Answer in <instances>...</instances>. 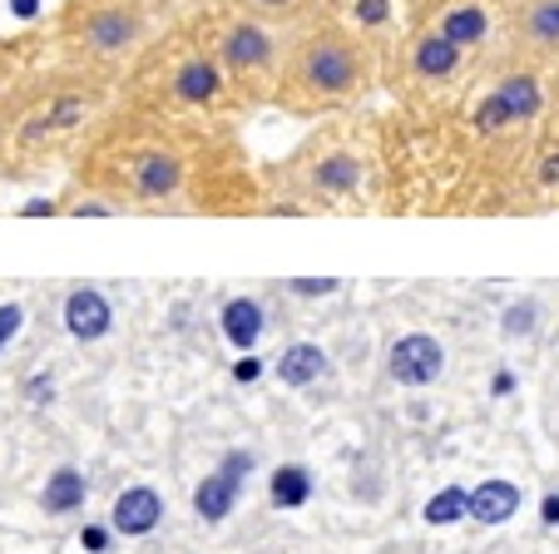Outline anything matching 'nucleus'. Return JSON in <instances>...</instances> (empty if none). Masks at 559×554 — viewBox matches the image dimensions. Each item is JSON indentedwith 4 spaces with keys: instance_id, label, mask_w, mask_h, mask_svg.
<instances>
[{
    "instance_id": "obj_1",
    "label": "nucleus",
    "mask_w": 559,
    "mask_h": 554,
    "mask_svg": "<svg viewBox=\"0 0 559 554\" xmlns=\"http://www.w3.org/2000/svg\"><path fill=\"white\" fill-rule=\"evenodd\" d=\"M74 184L109 193L124 213H243L258 184L218 119H179L119 105L74 154Z\"/></svg>"
},
{
    "instance_id": "obj_2",
    "label": "nucleus",
    "mask_w": 559,
    "mask_h": 554,
    "mask_svg": "<svg viewBox=\"0 0 559 554\" xmlns=\"http://www.w3.org/2000/svg\"><path fill=\"white\" fill-rule=\"evenodd\" d=\"M124 84L95 74L85 64L55 60L50 70L35 64L25 84L11 99V119H5V154L0 164H45L55 154H80L85 139L105 125V115L119 105Z\"/></svg>"
},
{
    "instance_id": "obj_3",
    "label": "nucleus",
    "mask_w": 559,
    "mask_h": 554,
    "mask_svg": "<svg viewBox=\"0 0 559 554\" xmlns=\"http://www.w3.org/2000/svg\"><path fill=\"white\" fill-rule=\"evenodd\" d=\"M377 74H381L377 40L328 11L293 31L273 105L293 119H328L361 105L377 90Z\"/></svg>"
},
{
    "instance_id": "obj_4",
    "label": "nucleus",
    "mask_w": 559,
    "mask_h": 554,
    "mask_svg": "<svg viewBox=\"0 0 559 554\" xmlns=\"http://www.w3.org/2000/svg\"><path fill=\"white\" fill-rule=\"evenodd\" d=\"M119 95L129 105L158 109V115H179V119H223L238 115V99H233V84L223 74L218 55L209 50L203 31L193 21L169 25L148 45V55L124 74V90Z\"/></svg>"
},
{
    "instance_id": "obj_5",
    "label": "nucleus",
    "mask_w": 559,
    "mask_h": 554,
    "mask_svg": "<svg viewBox=\"0 0 559 554\" xmlns=\"http://www.w3.org/2000/svg\"><path fill=\"white\" fill-rule=\"evenodd\" d=\"M169 31L148 0H64L50 21V45L60 60L85 64L124 84V74Z\"/></svg>"
},
{
    "instance_id": "obj_6",
    "label": "nucleus",
    "mask_w": 559,
    "mask_h": 554,
    "mask_svg": "<svg viewBox=\"0 0 559 554\" xmlns=\"http://www.w3.org/2000/svg\"><path fill=\"white\" fill-rule=\"evenodd\" d=\"M277 178L297 213L347 209L367 199V189L377 184V144L357 125H322L297 144V154L277 168Z\"/></svg>"
},
{
    "instance_id": "obj_7",
    "label": "nucleus",
    "mask_w": 559,
    "mask_h": 554,
    "mask_svg": "<svg viewBox=\"0 0 559 554\" xmlns=\"http://www.w3.org/2000/svg\"><path fill=\"white\" fill-rule=\"evenodd\" d=\"M193 25L203 31L209 50L218 55L223 74H228V84H233L238 109L273 105L293 31L263 21V15L238 11V5H228V0H223V5H213V11H203V15H193Z\"/></svg>"
},
{
    "instance_id": "obj_8",
    "label": "nucleus",
    "mask_w": 559,
    "mask_h": 554,
    "mask_svg": "<svg viewBox=\"0 0 559 554\" xmlns=\"http://www.w3.org/2000/svg\"><path fill=\"white\" fill-rule=\"evenodd\" d=\"M500 60L549 70L559 64V0H500Z\"/></svg>"
},
{
    "instance_id": "obj_9",
    "label": "nucleus",
    "mask_w": 559,
    "mask_h": 554,
    "mask_svg": "<svg viewBox=\"0 0 559 554\" xmlns=\"http://www.w3.org/2000/svg\"><path fill=\"white\" fill-rule=\"evenodd\" d=\"M465 64H471V55H465L455 40H445V35L426 21L412 25L402 50H396V74H402V84L406 90H421V95L451 90V84L465 74Z\"/></svg>"
},
{
    "instance_id": "obj_10",
    "label": "nucleus",
    "mask_w": 559,
    "mask_h": 554,
    "mask_svg": "<svg viewBox=\"0 0 559 554\" xmlns=\"http://www.w3.org/2000/svg\"><path fill=\"white\" fill-rule=\"evenodd\" d=\"M421 21L436 25V31L461 45L465 55H480L500 40L506 15H500V0H431Z\"/></svg>"
},
{
    "instance_id": "obj_11",
    "label": "nucleus",
    "mask_w": 559,
    "mask_h": 554,
    "mask_svg": "<svg viewBox=\"0 0 559 554\" xmlns=\"http://www.w3.org/2000/svg\"><path fill=\"white\" fill-rule=\"evenodd\" d=\"M248 475H253V450H228V456L193 485V515H199L203 524H223L238 510V495H243Z\"/></svg>"
},
{
    "instance_id": "obj_12",
    "label": "nucleus",
    "mask_w": 559,
    "mask_h": 554,
    "mask_svg": "<svg viewBox=\"0 0 559 554\" xmlns=\"http://www.w3.org/2000/svg\"><path fill=\"white\" fill-rule=\"evenodd\" d=\"M386 377L396 381V387H436V381L445 377V346L436 342L431 332H406L391 342L386 352Z\"/></svg>"
},
{
    "instance_id": "obj_13",
    "label": "nucleus",
    "mask_w": 559,
    "mask_h": 554,
    "mask_svg": "<svg viewBox=\"0 0 559 554\" xmlns=\"http://www.w3.org/2000/svg\"><path fill=\"white\" fill-rule=\"evenodd\" d=\"M164 495L154 491V485H124V491L115 495V505H109V530L124 534V540H144V534H154L158 524H164Z\"/></svg>"
},
{
    "instance_id": "obj_14",
    "label": "nucleus",
    "mask_w": 559,
    "mask_h": 554,
    "mask_svg": "<svg viewBox=\"0 0 559 554\" xmlns=\"http://www.w3.org/2000/svg\"><path fill=\"white\" fill-rule=\"evenodd\" d=\"M60 317H64V332H70L74 342H105V337L115 332V303H109L99 287H90V283L70 287Z\"/></svg>"
},
{
    "instance_id": "obj_15",
    "label": "nucleus",
    "mask_w": 559,
    "mask_h": 554,
    "mask_svg": "<svg viewBox=\"0 0 559 554\" xmlns=\"http://www.w3.org/2000/svg\"><path fill=\"white\" fill-rule=\"evenodd\" d=\"M45 35H0V154H5V119H11V99L25 84V74L35 70V45Z\"/></svg>"
},
{
    "instance_id": "obj_16",
    "label": "nucleus",
    "mask_w": 559,
    "mask_h": 554,
    "mask_svg": "<svg viewBox=\"0 0 559 554\" xmlns=\"http://www.w3.org/2000/svg\"><path fill=\"white\" fill-rule=\"evenodd\" d=\"M218 327L233 352H253L267 332V307L258 303V297H228V303L218 307Z\"/></svg>"
},
{
    "instance_id": "obj_17",
    "label": "nucleus",
    "mask_w": 559,
    "mask_h": 554,
    "mask_svg": "<svg viewBox=\"0 0 559 554\" xmlns=\"http://www.w3.org/2000/svg\"><path fill=\"white\" fill-rule=\"evenodd\" d=\"M322 372H328V352H322L317 342H287L283 352H277V362H273V377L283 381V387H293V391L322 381Z\"/></svg>"
},
{
    "instance_id": "obj_18",
    "label": "nucleus",
    "mask_w": 559,
    "mask_h": 554,
    "mask_svg": "<svg viewBox=\"0 0 559 554\" xmlns=\"http://www.w3.org/2000/svg\"><path fill=\"white\" fill-rule=\"evenodd\" d=\"M90 500V481L80 465H55L45 475V491H40V510L45 515H80Z\"/></svg>"
},
{
    "instance_id": "obj_19",
    "label": "nucleus",
    "mask_w": 559,
    "mask_h": 554,
    "mask_svg": "<svg viewBox=\"0 0 559 554\" xmlns=\"http://www.w3.org/2000/svg\"><path fill=\"white\" fill-rule=\"evenodd\" d=\"M520 510V485L515 481H480L471 491V520L475 524H506Z\"/></svg>"
},
{
    "instance_id": "obj_20",
    "label": "nucleus",
    "mask_w": 559,
    "mask_h": 554,
    "mask_svg": "<svg viewBox=\"0 0 559 554\" xmlns=\"http://www.w3.org/2000/svg\"><path fill=\"white\" fill-rule=\"evenodd\" d=\"M228 5H238V11H248V15H263V21L283 25V31H297V25L328 15L332 0H228Z\"/></svg>"
},
{
    "instance_id": "obj_21",
    "label": "nucleus",
    "mask_w": 559,
    "mask_h": 554,
    "mask_svg": "<svg viewBox=\"0 0 559 554\" xmlns=\"http://www.w3.org/2000/svg\"><path fill=\"white\" fill-rule=\"evenodd\" d=\"M267 500H273L277 510H302V505L312 500V471H307L302 460L277 465L273 481H267Z\"/></svg>"
},
{
    "instance_id": "obj_22",
    "label": "nucleus",
    "mask_w": 559,
    "mask_h": 554,
    "mask_svg": "<svg viewBox=\"0 0 559 554\" xmlns=\"http://www.w3.org/2000/svg\"><path fill=\"white\" fill-rule=\"evenodd\" d=\"M455 520H471V491H441L431 505H426V524H455Z\"/></svg>"
},
{
    "instance_id": "obj_23",
    "label": "nucleus",
    "mask_w": 559,
    "mask_h": 554,
    "mask_svg": "<svg viewBox=\"0 0 559 554\" xmlns=\"http://www.w3.org/2000/svg\"><path fill=\"white\" fill-rule=\"evenodd\" d=\"M148 5L164 15V25H183V21H193V15L213 11V5H223V0H148Z\"/></svg>"
},
{
    "instance_id": "obj_24",
    "label": "nucleus",
    "mask_w": 559,
    "mask_h": 554,
    "mask_svg": "<svg viewBox=\"0 0 559 554\" xmlns=\"http://www.w3.org/2000/svg\"><path fill=\"white\" fill-rule=\"evenodd\" d=\"M337 278H293L287 283V293H297V297H328V293H337Z\"/></svg>"
},
{
    "instance_id": "obj_25",
    "label": "nucleus",
    "mask_w": 559,
    "mask_h": 554,
    "mask_svg": "<svg viewBox=\"0 0 559 554\" xmlns=\"http://www.w3.org/2000/svg\"><path fill=\"white\" fill-rule=\"evenodd\" d=\"M21 322H25V307L21 303H0V352L11 346V337L21 332Z\"/></svg>"
},
{
    "instance_id": "obj_26",
    "label": "nucleus",
    "mask_w": 559,
    "mask_h": 554,
    "mask_svg": "<svg viewBox=\"0 0 559 554\" xmlns=\"http://www.w3.org/2000/svg\"><path fill=\"white\" fill-rule=\"evenodd\" d=\"M233 377H238V381H258V377H263V362H258L253 352H238V366H233Z\"/></svg>"
},
{
    "instance_id": "obj_27",
    "label": "nucleus",
    "mask_w": 559,
    "mask_h": 554,
    "mask_svg": "<svg viewBox=\"0 0 559 554\" xmlns=\"http://www.w3.org/2000/svg\"><path fill=\"white\" fill-rule=\"evenodd\" d=\"M80 544H85V550H105V544H109V534L105 530H95V524H90V530H80Z\"/></svg>"
},
{
    "instance_id": "obj_28",
    "label": "nucleus",
    "mask_w": 559,
    "mask_h": 554,
    "mask_svg": "<svg viewBox=\"0 0 559 554\" xmlns=\"http://www.w3.org/2000/svg\"><path fill=\"white\" fill-rule=\"evenodd\" d=\"M545 524H559V495H549L545 500Z\"/></svg>"
}]
</instances>
